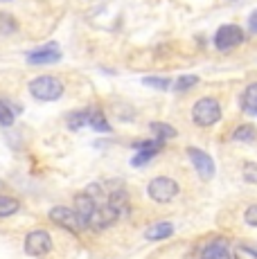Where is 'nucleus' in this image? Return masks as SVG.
I'll return each instance as SVG.
<instances>
[{"mask_svg": "<svg viewBox=\"0 0 257 259\" xmlns=\"http://www.w3.org/2000/svg\"><path fill=\"white\" fill-rule=\"evenodd\" d=\"M29 95L38 102H54L63 95V81L52 74H41L29 81Z\"/></svg>", "mask_w": 257, "mask_h": 259, "instance_id": "1", "label": "nucleus"}, {"mask_svg": "<svg viewBox=\"0 0 257 259\" xmlns=\"http://www.w3.org/2000/svg\"><path fill=\"white\" fill-rule=\"evenodd\" d=\"M192 119L196 126H212L221 119V106L215 97H203L192 106Z\"/></svg>", "mask_w": 257, "mask_h": 259, "instance_id": "2", "label": "nucleus"}, {"mask_svg": "<svg viewBox=\"0 0 257 259\" xmlns=\"http://www.w3.org/2000/svg\"><path fill=\"white\" fill-rule=\"evenodd\" d=\"M181 187L179 183L174 181V178H167V176H158L154 181L149 183V187H147V194H149L151 201L156 203H169L174 201L176 196H179Z\"/></svg>", "mask_w": 257, "mask_h": 259, "instance_id": "3", "label": "nucleus"}, {"mask_svg": "<svg viewBox=\"0 0 257 259\" xmlns=\"http://www.w3.org/2000/svg\"><path fill=\"white\" fill-rule=\"evenodd\" d=\"M241 41H244V29L232 23L221 25L215 34V48L219 50V52H230V50H235Z\"/></svg>", "mask_w": 257, "mask_h": 259, "instance_id": "4", "label": "nucleus"}, {"mask_svg": "<svg viewBox=\"0 0 257 259\" xmlns=\"http://www.w3.org/2000/svg\"><path fill=\"white\" fill-rule=\"evenodd\" d=\"M50 221H54L59 228H63V230L68 232H75V235H79V232L83 230V221L79 219V214L72 210V207H66V205H57L50 210Z\"/></svg>", "mask_w": 257, "mask_h": 259, "instance_id": "5", "label": "nucleus"}, {"mask_svg": "<svg viewBox=\"0 0 257 259\" xmlns=\"http://www.w3.org/2000/svg\"><path fill=\"white\" fill-rule=\"evenodd\" d=\"M52 250V237L46 230H32L25 237V252L29 257H43Z\"/></svg>", "mask_w": 257, "mask_h": 259, "instance_id": "6", "label": "nucleus"}, {"mask_svg": "<svg viewBox=\"0 0 257 259\" xmlns=\"http://www.w3.org/2000/svg\"><path fill=\"white\" fill-rule=\"evenodd\" d=\"M117 219H120V214H117L115 207L108 205V203H100L95 214L86 221V228H91V230H104V228H108L111 223H115Z\"/></svg>", "mask_w": 257, "mask_h": 259, "instance_id": "7", "label": "nucleus"}, {"mask_svg": "<svg viewBox=\"0 0 257 259\" xmlns=\"http://www.w3.org/2000/svg\"><path fill=\"white\" fill-rule=\"evenodd\" d=\"M187 156H190L196 174H199L203 181H210V178L215 176V162H212V158L207 156L205 151H201V149H196V147H190L187 149Z\"/></svg>", "mask_w": 257, "mask_h": 259, "instance_id": "8", "label": "nucleus"}, {"mask_svg": "<svg viewBox=\"0 0 257 259\" xmlns=\"http://www.w3.org/2000/svg\"><path fill=\"white\" fill-rule=\"evenodd\" d=\"M61 59V52L57 50V46H46V48H38L34 52L27 54V63L29 66H48V63H57Z\"/></svg>", "mask_w": 257, "mask_h": 259, "instance_id": "9", "label": "nucleus"}, {"mask_svg": "<svg viewBox=\"0 0 257 259\" xmlns=\"http://www.w3.org/2000/svg\"><path fill=\"white\" fill-rule=\"evenodd\" d=\"M97 205H100V203H97L95 198L91 196V194H88V192H81V194H77V196H75V207H72V210L79 214V219H81L83 226H86V221L93 217V214H95Z\"/></svg>", "mask_w": 257, "mask_h": 259, "instance_id": "10", "label": "nucleus"}, {"mask_svg": "<svg viewBox=\"0 0 257 259\" xmlns=\"http://www.w3.org/2000/svg\"><path fill=\"white\" fill-rule=\"evenodd\" d=\"M201 259H230L228 241L226 239H215L201 250Z\"/></svg>", "mask_w": 257, "mask_h": 259, "instance_id": "11", "label": "nucleus"}, {"mask_svg": "<svg viewBox=\"0 0 257 259\" xmlns=\"http://www.w3.org/2000/svg\"><path fill=\"white\" fill-rule=\"evenodd\" d=\"M172 235H174V226H172L169 221L154 223V226H149L145 232V237L149 239V241H162V239H169Z\"/></svg>", "mask_w": 257, "mask_h": 259, "instance_id": "12", "label": "nucleus"}, {"mask_svg": "<svg viewBox=\"0 0 257 259\" xmlns=\"http://www.w3.org/2000/svg\"><path fill=\"white\" fill-rule=\"evenodd\" d=\"M241 111L248 113V115H255L257 113V81L246 86L244 95H241Z\"/></svg>", "mask_w": 257, "mask_h": 259, "instance_id": "13", "label": "nucleus"}, {"mask_svg": "<svg viewBox=\"0 0 257 259\" xmlns=\"http://www.w3.org/2000/svg\"><path fill=\"white\" fill-rule=\"evenodd\" d=\"M149 131L154 133V138H156V140H160V142L176 138V128L169 126V124H165V122H151L149 124Z\"/></svg>", "mask_w": 257, "mask_h": 259, "instance_id": "14", "label": "nucleus"}, {"mask_svg": "<svg viewBox=\"0 0 257 259\" xmlns=\"http://www.w3.org/2000/svg\"><path fill=\"white\" fill-rule=\"evenodd\" d=\"M88 126H91L93 131H100V133H108V131H111V122H108L106 115H104L100 108H93V111H91Z\"/></svg>", "mask_w": 257, "mask_h": 259, "instance_id": "15", "label": "nucleus"}, {"mask_svg": "<svg viewBox=\"0 0 257 259\" xmlns=\"http://www.w3.org/2000/svg\"><path fill=\"white\" fill-rule=\"evenodd\" d=\"M232 140L235 142H255L257 140V131L253 124H241L232 131Z\"/></svg>", "mask_w": 257, "mask_h": 259, "instance_id": "16", "label": "nucleus"}, {"mask_svg": "<svg viewBox=\"0 0 257 259\" xmlns=\"http://www.w3.org/2000/svg\"><path fill=\"white\" fill-rule=\"evenodd\" d=\"M21 210V203L14 196H7V194H0V217H12Z\"/></svg>", "mask_w": 257, "mask_h": 259, "instance_id": "17", "label": "nucleus"}, {"mask_svg": "<svg viewBox=\"0 0 257 259\" xmlns=\"http://www.w3.org/2000/svg\"><path fill=\"white\" fill-rule=\"evenodd\" d=\"M14 113H21V108L9 106L7 102L0 99V126H12L14 124Z\"/></svg>", "mask_w": 257, "mask_h": 259, "instance_id": "18", "label": "nucleus"}, {"mask_svg": "<svg viewBox=\"0 0 257 259\" xmlns=\"http://www.w3.org/2000/svg\"><path fill=\"white\" fill-rule=\"evenodd\" d=\"M88 119H91V108H86V111H77L68 117V126H70L72 131H79L81 126L88 124Z\"/></svg>", "mask_w": 257, "mask_h": 259, "instance_id": "19", "label": "nucleus"}, {"mask_svg": "<svg viewBox=\"0 0 257 259\" xmlns=\"http://www.w3.org/2000/svg\"><path fill=\"white\" fill-rule=\"evenodd\" d=\"M158 151H160V149H142V151H138L136 156H133L131 165H133V167H142V165H147V162L154 160V156H156Z\"/></svg>", "mask_w": 257, "mask_h": 259, "instance_id": "20", "label": "nucleus"}, {"mask_svg": "<svg viewBox=\"0 0 257 259\" xmlns=\"http://www.w3.org/2000/svg\"><path fill=\"white\" fill-rule=\"evenodd\" d=\"M196 83H199V77H196V74H185V77H181L179 81L174 83V91H179V93L190 91V88H194Z\"/></svg>", "mask_w": 257, "mask_h": 259, "instance_id": "21", "label": "nucleus"}, {"mask_svg": "<svg viewBox=\"0 0 257 259\" xmlns=\"http://www.w3.org/2000/svg\"><path fill=\"white\" fill-rule=\"evenodd\" d=\"M18 29V23L9 14H0V34H14Z\"/></svg>", "mask_w": 257, "mask_h": 259, "instance_id": "22", "label": "nucleus"}, {"mask_svg": "<svg viewBox=\"0 0 257 259\" xmlns=\"http://www.w3.org/2000/svg\"><path fill=\"white\" fill-rule=\"evenodd\" d=\"M142 83H147V86H151V88H158V91H167L172 81L169 79H162V77H145Z\"/></svg>", "mask_w": 257, "mask_h": 259, "instance_id": "23", "label": "nucleus"}, {"mask_svg": "<svg viewBox=\"0 0 257 259\" xmlns=\"http://www.w3.org/2000/svg\"><path fill=\"white\" fill-rule=\"evenodd\" d=\"M235 259H257V250L250 246H237L235 248Z\"/></svg>", "mask_w": 257, "mask_h": 259, "instance_id": "24", "label": "nucleus"}, {"mask_svg": "<svg viewBox=\"0 0 257 259\" xmlns=\"http://www.w3.org/2000/svg\"><path fill=\"white\" fill-rule=\"evenodd\" d=\"M241 171H244V181L246 183H257V165L255 162H246Z\"/></svg>", "mask_w": 257, "mask_h": 259, "instance_id": "25", "label": "nucleus"}, {"mask_svg": "<svg viewBox=\"0 0 257 259\" xmlns=\"http://www.w3.org/2000/svg\"><path fill=\"white\" fill-rule=\"evenodd\" d=\"M244 221L248 223L250 228H257V203H255V205H250L248 210L244 212Z\"/></svg>", "mask_w": 257, "mask_h": 259, "instance_id": "26", "label": "nucleus"}, {"mask_svg": "<svg viewBox=\"0 0 257 259\" xmlns=\"http://www.w3.org/2000/svg\"><path fill=\"white\" fill-rule=\"evenodd\" d=\"M248 32L250 34H257V9L250 14V18H248Z\"/></svg>", "mask_w": 257, "mask_h": 259, "instance_id": "27", "label": "nucleus"}, {"mask_svg": "<svg viewBox=\"0 0 257 259\" xmlns=\"http://www.w3.org/2000/svg\"><path fill=\"white\" fill-rule=\"evenodd\" d=\"M226 3H237V0H226Z\"/></svg>", "mask_w": 257, "mask_h": 259, "instance_id": "28", "label": "nucleus"}, {"mask_svg": "<svg viewBox=\"0 0 257 259\" xmlns=\"http://www.w3.org/2000/svg\"><path fill=\"white\" fill-rule=\"evenodd\" d=\"M0 3H9V0H0Z\"/></svg>", "mask_w": 257, "mask_h": 259, "instance_id": "29", "label": "nucleus"}, {"mask_svg": "<svg viewBox=\"0 0 257 259\" xmlns=\"http://www.w3.org/2000/svg\"><path fill=\"white\" fill-rule=\"evenodd\" d=\"M255 115H257V113H255Z\"/></svg>", "mask_w": 257, "mask_h": 259, "instance_id": "30", "label": "nucleus"}]
</instances>
